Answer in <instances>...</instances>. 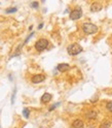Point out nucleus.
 Masks as SVG:
<instances>
[{"mask_svg":"<svg viewBox=\"0 0 112 128\" xmlns=\"http://www.w3.org/2000/svg\"><path fill=\"white\" fill-rule=\"evenodd\" d=\"M69 17H70L71 20H73V21L80 19L82 17V10H81V8H77V10H72L70 12V14H69Z\"/></svg>","mask_w":112,"mask_h":128,"instance_id":"nucleus-4","label":"nucleus"},{"mask_svg":"<svg viewBox=\"0 0 112 128\" xmlns=\"http://www.w3.org/2000/svg\"><path fill=\"white\" fill-rule=\"evenodd\" d=\"M17 10H18L17 7H11V8L6 10H5V12H6V14H12V12H15Z\"/></svg>","mask_w":112,"mask_h":128,"instance_id":"nucleus-13","label":"nucleus"},{"mask_svg":"<svg viewBox=\"0 0 112 128\" xmlns=\"http://www.w3.org/2000/svg\"><path fill=\"white\" fill-rule=\"evenodd\" d=\"M81 28H82V31L84 32V33L89 34V35L96 34L98 32L97 25H95V24H93V23H83L81 25Z\"/></svg>","mask_w":112,"mask_h":128,"instance_id":"nucleus-1","label":"nucleus"},{"mask_svg":"<svg viewBox=\"0 0 112 128\" xmlns=\"http://www.w3.org/2000/svg\"><path fill=\"white\" fill-rule=\"evenodd\" d=\"M52 98H53L52 94H50V93H44V94L41 96V102H42V103H47V102H50V101L52 100Z\"/></svg>","mask_w":112,"mask_h":128,"instance_id":"nucleus-10","label":"nucleus"},{"mask_svg":"<svg viewBox=\"0 0 112 128\" xmlns=\"http://www.w3.org/2000/svg\"><path fill=\"white\" fill-rule=\"evenodd\" d=\"M97 100H98V96H96V97H93V98L91 99V101H92V102H96Z\"/></svg>","mask_w":112,"mask_h":128,"instance_id":"nucleus-18","label":"nucleus"},{"mask_svg":"<svg viewBox=\"0 0 112 128\" xmlns=\"http://www.w3.org/2000/svg\"><path fill=\"white\" fill-rule=\"evenodd\" d=\"M43 27V23H41V24H39V26H38V29H41Z\"/></svg>","mask_w":112,"mask_h":128,"instance_id":"nucleus-19","label":"nucleus"},{"mask_svg":"<svg viewBox=\"0 0 112 128\" xmlns=\"http://www.w3.org/2000/svg\"><path fill=\"white\" fill-rule=\"evenodd\" d=\"M15 93H17V91H15V89L13 90V94L11 96V103H14V98H15Z\"/></svg>","mask_w":112,"mask_h":128,"instance_id":"nucleus-15","label":"nucleus"},{"mask_svg":"<svg viewBox=\"0 0 112 128\" xmlns=\"http://www.w3.org/2000/svg\"><path fill=\"white\" fill-rule=\"evenodd\" d=\"M97 117H98V112L95 110H90L85 113V118L87 120H95L97 119Z\"/></svg>","mask_w":112,"mask_h":128,"instance_id":"nucleus-6","label":"nucleus"},{"mask_svg":"<svg viewBox=\"0 0 112 128\" xmlns=\"http://www.w3.org/2000/svg\"><path fill=\"white\" fill-rule=\"evenodd\" d=\"M102 8H103L102 5H101L100 3H98V2H95V3H93V4L91 5V12H100Z\"/></svg>","mask_w":112,"mask_h":128,"instance_id":"nucleus-9","label":"nucleus"},{"mask_svg":"<svg viewBox=\"0 0 112 128\" xmlns=\"http://www.w3.org/2000/svg\"><path fill=\"white\" fill-rule=\"evenodd\" d=\"M23 116L25 117L26 119H28L29 118V116H30V110H29V108H25L23 110Z\"/></svg>","mask_w":112,"mask_h":128,"instance_id":"nucleus-12","label":"nucleus"},{"mask_svg":"<svg viewBox=\"0 0 112 128\" xmlns=\"http://www.w3.org/2000/svg\"><path fill=\"white\" fill-rule=\"evenodd\" d=\"M106 108L109 112H112V101H109L107 102V104H106Z\"/></svg>","mask_w":112,"mask_h":128,"instance_id":"nucleus-14","label":"nucleus"},{"mask_svg":"<svg viewBox=\"0 0 112 128\" xmlns=\"http://www.w3.org/2000/svg\"><path fill=\"white\" fill-rule=\"evenodd\" d=\"M111 124H112V122H111V121H106V122H104L103 124H101L99 128H110Z\"/></svg>","mask_w":112,"mask_h":128,"instance_id":"nucleus-11","label":"nucleus"},{"mask_svg":"<svg viewBox=\"0 0 112 128\" xmlns=\"http://www.w3.org/2000/svg\"><path fill=\"white\" fill-rule=\"evenodd\" d=\"M87 128H95L94 126H90V127H87Z\"/></svg>","mask_w":112,"mask_h":128,"instance_id":"nucleus-20","label":"nucleus"},{"mask_svg":"<svg viewBox=\"0 0 112 128\" xmlns=\"http://www.w3.org/2000/svg\"><path fill=\"white\" fill-rule=\"evenodd\" d=\"M38 5H39V4H38V2H32V3H31V6L33 7V8H37Z\"/></svg>","mask_w":112,"mask_h":128,"instance_id":"nucleus-17","label":"nucleus"},{"mask_svg":"<svg viewBox=\"0 0 112 128\" xmlns=\"http://www.w3.org/2000/svg\"><path fill=\"white\" fill-rule=\"evenodd\" d=\"M44 80H45V76L42 74H35V76H32L31 82L33 84H39V83L43 82Z\"/></svg>","mask_w":112,"mask_h":128,"instance_id":"nucleus-5","label":"nucleus"},{"mask_svg":"<svg viewBox=\"0 0 112 128\" xmlns=\"http://www.w3.org/2000/svg\"><path fill=\"white\" fill-rule=\"evenodd\" d=\"M49 46V40L45 38H40L39 40L36 42L35 44V49L38 51V52H42L44 51L46 48Z\"/></svg>","mask_w":112,"mask_h":128,"instance_id":"nucleus-3","label":"nucleus"},{"mask_svg":"<svg viewBox=\"0 0 112 128\" xmlns=\"http://www.w3.org/2000/svg\"><path fill=\"white\" fill-rule=\"evenodd\" d=\"M69 68H70V65L67 63H60L57 66V69L60 71V72H65V71L69 70Z\"/></svg>","mask_w":112,"mask_h":128,"instance_id":"nucleus-7","label":"nucleus"},{"mask_svg":"<svg viewBox=\"0 0 112 128\" xmlns=\"http://www.w3.org/2000/svg\"><path fill=\"white\" fill-rule=\"evenodd\" d=\"M72 127L73 128H84V123L82 120L76 119L75 121H73V123H72Z\"/></svg>","mask_w":112,"mask_h":128,"instance_id":"nucleus-8","label":"nucleus"},{"mask_svg":"<svg viewBox=\"0 0 112 128\" xmlns=\"http://www.w3.org/2000/svg\"><path fill=\"white\" fill-rule=\"evenodd\" d=\"M82 51H83L82 46L80 44H72L67 48V52L71 56H76L78 54H80Z\"/></svg>","mask_w":112,"mask_h":128,"instance_id":"nucleus-2","label":"nucleus"},{"mask_svg":"<svg viewBox=\"0 0 112 128\" xmlns=\"http://www.w3.org/2000/svg\"><path fill=\"white\" fill-rule=\"evenodd\" d=\"M60 104H61V103H60V102H58V103H56V104H54V106H52L50 108V110H55L56 108H57L58 106H60Z\"/></svg>","mask_w":112,"mask_h":128,"instance_id":"nucleus-16","label":"nucleus"}]
</instances>
